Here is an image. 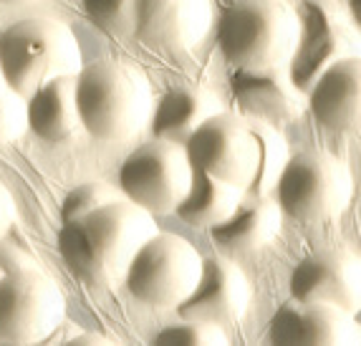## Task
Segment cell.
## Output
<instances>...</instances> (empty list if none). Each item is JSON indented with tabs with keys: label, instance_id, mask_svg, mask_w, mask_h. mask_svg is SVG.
Listing matches in <instances>:
<instances>
[{
	"label": "cell",
	"instance_id": "cell-13",
	"mask_svg": "<svg viewBox=\"0 0 361 346\" xmlns=\"http://www.w3.org/2000/svg\"><path fill=\"white\" fill-rule=\"evenodd\" d=\"M268 339L283 346H354L361 344V323L338 306L293 301L273 314Z\"/></svg>",
	"mask_w": 361,
	"mask_h": 346
},
{
	"label": "cell",
	"instance_id": "cell-28",
	"mask_svg": "<svg viewBox=\"0 0 361 346\" xmlns=\"http://www.w3.org/2000/svg\"><path fill=\"white\" fill-rule=\"evenodd\" d=\"M71 344H109V339H104V336H91V334H86V336H73Z\"/></svg>",
	"mask_w": 361,
	"mask_h": 346
},
{
	"label": "cell",
	"instance_id": "cell-16",
	"mask_svg": "<svg viewBox=\"0 0 361 346\" xmlns=\"http://www.w3.org/2000/svg\"><path fill=\"white\" fill-rule=\"evenodd\" d=\"M308 109L321 127L361 134V56L329 66L306 94Z\"/></svg>",
	"mask_w": 361,
	"mask_h": 346
},
{
	"label": "cell",
	"instance_id": "cell-19",
	"mask_svg": "<svg viewBox=\"0 0 361 346\" xmlns=\"http://www.w3.org/2000/svg\"><path fill=\"white\" fill-rule=\"evenodd\" d=\"M28 129L43 142H66L81 127L76 106V76H59L25 99Z\"/></svg>",
	"mask_w": 361,
	"mask_h": 346
},
{
	"label": "cell",
	"instance_id": "cell-10",
	"mask_svg": "<svg viewBox=\"0 0 361 346\" xmlns=\"http://www.w3.org/2000/svg\"><path fill=\"white\" fill-rule=\"evenodd\" d=\"M185 152L195 170L247 190L258 170V137L247 116L228 111L210 116L185 142Z\"/></svg>",
	"mask_w": 361,
	"mask_h": 346
},
{
	"label": "cell",
	"instance_id": "cell-2",
	"mask_svg": "<svg viewBox=\"0 0 361 346\" xmlns=\"http://www.w3.org/2000/svg\"><path fill=\"white\" fill-rule=\"evenodd\" d=\"M81 127L99 142H124L149 124L154 97L149 79L129 63L99 58L76 73Z\"/></svg>",
	"mask_w": 361,
	"mask_h": 346
},
{
	"label": "cell",
	"instance_id": "cell-31",
	"mask_svg": "<svg viewBox=\"0 0 361 346\" xmlns=\"http://www.w3.org/2000/svg\"><path fill=\"white\" fill-rule=\"evenodd\" d=\"M6 92H11V89H8L6 76H3V71H0V97H3V94H6Z\"/></svg>",
	"mask_w": 361,
	"mask_h": 346
},
{
	"label": "cell",
	"instance_id": "cell-9",
	"mask_svg": "<svg viewBox=\"0 0 361 346\" xmlns=\"http://www.w3.org/2000/svg\"><path fill=\"white\" fill-rule=\"evenodd\" d=\"M66 316V298L36 266L0 276V344L49 339Z\"/></svg>",
	"mask_w": 361,
	"mask_h": 346
},
{
	"label": "cell",
	"instance_id": "cell-24",
	"mask_svg": "<svg viewBox=\"0 0 361 346\" xmlns=\"http://www.w3.org/2000/svg\"><path fill=\"white\" fill-rule=\"evenodd\" d=\"M154 344H197V346H223L228 344V336L220 328V323L197 321V319H182L177 323H169L162 331L154 334Z\"/></svg>",
	"mask_w": 361,
	"mask_h": 346
},
{
	"label": "cell",
	"instance_id": "cell-25",
	"mask_svg": "<svg viewBox=\"0 0 361 346\" xmlns=\"http://www.w3.org/2000/svg\"><path fill=\"white\" fill-rule=\"evenodd\" d=\"M25 132H28L25 99L16 92H6L0 97V144L16 142Z\"/></svg>",
	"mask_w": 361,
	"mask_h": 346
},
{
	"label": "cell",
	"instance_id": "cell-8",
	"mask_svg": "<svg viewBox=\"0 0 361 346\" xmlns=\"http://www.w3.org/2000/svg\"><path fill=\"white\" fill-rule=\"evenodd\" d=\"M298 41L288 61L290 79L303 94L329 66L361 56V31L336 6L326 0H303L298 8Z\"/></svg>",
	"mask_w": 361,
	"mask_h": 346
},
{
	"label": "cell",
	"instance_id": "cell-27",
	"mask_svg": "<svg viewBox=\"0 0 361 346\" xmlns=\"http://www.w3.org/2000/svg\"><path fill=\"white\" fill-rule=\"evenodd\" d=\"M16 223V202H13L11 192H8L3 185H0V240L6 237V233Z\"/></svg>",
	"mask_w": 361,
	"mask_h": 346
},
{
	"label": "cell",
	"instance_id": "cell-17",
	"mask_svg": "<svg viewBox=\"0 0 361 346\" xmlns=\"http://www.w3.org/2000/svg\"><path fill=\"white\" fill-rule=\"evenodd\" d=\"M283 210L276 200L268 197H250L238 205L233 215L223 223L210 228V240L225 253L240 255L253 253L265 245H271L281 233Z\"/></svg>",
	"mask_w": 361,
	"mask_h": 346
},
{
	"label": "cell",
	"instance_id": "cell-12",
	"mask_svg": "<svg viewBox=\"0 0 361 346\" xmlns=\"http://www.w3.org/2000/svg\"><path fill=\"white\" fill-rule=\"evenodd\" d=\"M212 25L210 0H137L134 38L157 51H190Z\"/></svg>",
	"mask_w": 361,
	"mask_h": 346
},
{
	"label": "cell",
	"instance_id": "cell-15",
	"mask_svg": "<svg viewBox=\"0 0 361 346\" xmlns=\"http://www.w3.org/2000/svg\"><path fill=\"white\" fill-rule=\"evenodd\" d=\"M230 92L247 119L258 122H288L301 111L306 94L290 79L288 66L235 68L230 76Z\"/></svg>",
	"mask_w": 361,
	"mask_h": 346
},
{
	"label": "cell",
	"instance_id": "cell-23",
	"mask_svg": "<svg viewBox=\"0 0 361 346\" xmlns=\"http://www.w3.org/2000/svg\"><path fill=\"white\" fill-rule=\"evenodd\" d=\"M121 197H124L121 190L111 187V185H106V183H84V185H78V187H73L71 192L63 197V202H61V220H63V223L78 220V218H84V215H91L94 210H99V207L109 205V202L121 200Z\"/></svg>",
	"mask_w": 361,
	"mask_h": 346
},
{
	"label": "cell",
	"instance_id": "cell-29",
	"mask_svg": "<svg viewBox=\"0 0 361 346\" xmlns=\"http://www.w3.org/2000/svg\"><path fill=\"white\" fill-rule=\"evenodd\" d=\"M349 16L361 31V0H349Z\"/></svg>",
	"mask_w": 361,
	"mask_h": 346
},
{
	"label": "cell",
	"instance_id": "cell-21",
	"mask_svg": "<svg viewBox=\"0 0 361 346\" xmlns=\"http://www.w3.org/2000/svg\"><path fill=\"white\" fill-rule=\"evenodd\" d=\"M250 124H253V132L258 137V170H255L253 183L247 185L245 192L250 197H263V194L273 192L290 154L286 140L278 134L273 124L258 122V119H250Z\"/></svg>",
	"mask_w": 361,
	"mask_h": 346
},
{
	"label": "cell",
	"instance_id": "cell-4",
	"mask_svg": "<svg viewBox=\"0 0 361 346\" xmlns=\"http://www.w3.org/2000/svg\"><path fill=\"white\" fill-rule=\"evenodd\" d=\"M298 13L283 0H235L217 23V46L235 68L288 66Z\"/></svg>",
	"mask_w": 361,
	"mask_h": 346
},
{
	"label": "cell",
	"instance_id": "cell-26",
	"mask_svg": "<svg viewBox=\"0 0 361 346\" xmlns=\"http://www.w3.org/2000/svg\"><path fill=\"white\" fill-rule=\"evenodd\" d=\"M30 266H36L33 255L25 253L20 245L0 240V276L11 273V271H20V268H30Z\"/></svg>",
	"mask_w": 361,
	"mask_h": 346
},
{
	"label": "cell",
	"instance_id": "cell-1",
	"mask_svg": "<svg viewBox=\"0 0 361 346\" xmlns=\"http://www.w3.org/2000/svg\"><path fill=\"white\" fill-rule=\"evenodd\" d=\"M157 230L154 215L121 197L91 215L68 220L59 230V253L76 278L109 285L124 278L137 250Z\"/></svg>",
	"mask_w": 361,
	"mask_h": 346
},
{
	"label": "cell",
	"instance_id": "cell-3",
	"mask_svg": "<svg viewBox=\"0 0 361 346\" xmlns=\"http://www.w3.org/2000/svg\"><path fill=\"white\" fill-rule=\"evenodd\" d=\"M84 68L76 33L63 20L33 16L0 33V71L11 92L28 99L38 86Z\"/></svg>",
	"mask_w": 361,
	"mask_h": 346
},
{
	"label": "cell",
	"instance_id": "cell-14",
	"mask_svg": "<svg viewBox=\"0 0 361 346\" xmlns=\"http://www.w3.org/2000/svg\"><path fill=\"white\" fill-rule=\"evenodd\" d=\"M250 283L245 273L223 255L202 258V273L195 291L177 306L180 319L228 323L240 319L250 306Z\"/></svg>",
	"mask_w": 361,
	"mask_h": 346
},
{
	"label": "cell",
	"instance_id": "cell-6",
	"mask_svg": "<svg viewBox=\"0 0 361 346\" xmlns=\"http://www.w3.org/2000/svg\"><path fill=\"white\" fill-rule=\"evenodd\" d=\"M354 192L349 167L324 152L290 154L278 177L273 197L283 215L298 223H316L346 210Z\"/></svg>",
	"mask_w": 361,
	"mask_h": 346
},
{
	"label": "cell",
	"instance_id": "cell-7",
	"mask_svg": "<svg viewBox=\"0 0 361 346\" xmlns=\"http://www.w3.org/2000/svg\"><path fill=\"white\" fill-rule=\"evenodd\" d=\"M192 162L185 144L154 140L137 147L119 167V190L152 215L175 213L192 183Z\"/></svg>",
	"mask_w": 361,
	"mask_h": 346
},
{
	"label": "cell",
	"instance_id": "cell-11",
	"mask_svg": "<svg viewBox=\"0 0 361 346\" xmlns=\"http://www.w3.org/2000/svg\"><path fill=\"white\" fill-rule=\"evenodd\" d=\"M288 291L293 301L331 304L356 314L361 309V258L343 248L303 255L290 271Z\"/></svg>",
	"mask_w": 361,
	"mask_h": 346
},
{
	"label": "cell",
	"instance_id": "cell-30",
	"mask_svg": "<svg viewBox=\"0 0 361 346\" xmlns=\"http://www.w3.org/2000/svg\"><path fill=\"white\" fill-rule=\"evenodd\" d=\"M28 3H38V0H0V6H28Z\"/></svg>",
	"mask_w": 361,
	"mask_h": 346
},
{
	"label": "cell",
	"instance_id": "cell-22",
	"mask_svg": "<svg viewBox=\"0 0 361 346\" xmlns=\"http://www.w3.org/2000/svg\"><path fill=\"white\" fill-rule=\"evenodd\" d=\"M84 11L99 31L109 36H134L137 0H84Z\"/></svg>",
	"mask_w": 361,
	"mask_h": 346
},
{
	"label": "cell",
	"instance_id": "cell-20",
	"mask_svg": "<svg viewBox=\"0 0 361 346\" xmlns=\"http://www.w3.org/2000/svg\"><path fill=\"white\" fill-rule=\"evenodd\" d=\"M243 194L245 190L238 185L223 183L207 172L195 170L190 190L175 207V215L192 228H212V225L228 220L238 210Z\"/></svg>",
	"mask_w": 361,
	"mask_h": 346
},
{
	"label": "cell",
	"instance_id": "cell-18",
	"mask_svg": "<svg viewBox=\"0 0 361 346\" xmlns=\"http://www.w3.org/2000/svg\"><path fill=\"white\" fill-rule=\"evenodd\" d=\"M220 111H223V106H220L215 94L207 89L175 86L154 101L149 129L154 134V140L185 144L195 129L202 127L210 116L220 114Z\"/></svg>",
	"mask_w": 361,
	"mask_h": 346
},
{
	"label": "cell",
	"instance_id": "cell-5",
	"mask_svg": "<svg viewBox=\"0 0 361 346\" xmlns=\"http://www.w3.org/2000/svg\"><path fill=\"white\" fill-rule=\"evenodd\" d=\"M202 273V255L175 233H154L129 263L124 285L129 296L149 309H177Z\"/></svg>",
	"mask_w": 361,
	"mask_h": 346
}]
</instances>
